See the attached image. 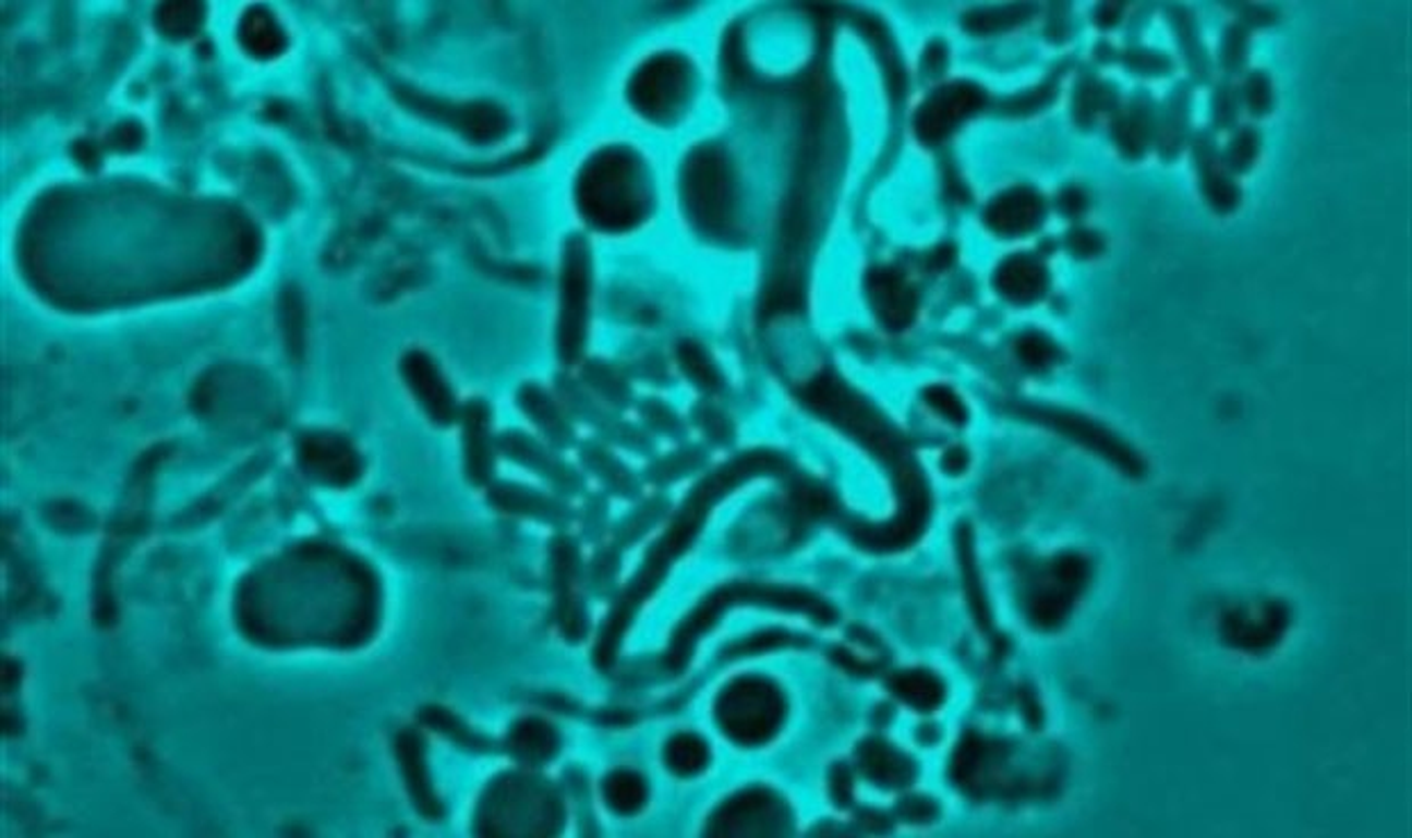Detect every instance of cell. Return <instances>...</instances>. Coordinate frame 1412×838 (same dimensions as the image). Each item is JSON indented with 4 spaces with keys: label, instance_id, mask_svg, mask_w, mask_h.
Segmentation results:
<instances>
[{
    "label": "cell",
    "instance_id": "cell-7",
    "mask_svg": "<svg viewBox=\"0 0 1412 838\" xmlns=\"http://www.w3.org/2000/svg\"><path fill=\"white\" fill-rule=\"evenodd\" d=\"M604 800L615 814L633 816L648 802V786L631 770H615L604 779Z\"/></svg>",
    "mask_w": 1412,
    "mask_h": 838
},
{
    "label": "cell",
    "instance_id": "cell-5",
    "mask_svg": "<svg viewBox=\"0 0 1412 838\" xmlns=\"http://www.w3.org/2000/svg\"><path fill=\"white\" fill-rule=\"evenodd\" d=\"M558 750L556 731L543 720H524L510 733V752L527 764H543Z\"/></svg>",
    "mask_w": 1412,
    "mask_h": 838
},
{
    "label": "cell",
    "instance_id": "cell-12",
    "mask_svg": "<svg viewBox=\"0 0 1412 838\" xmlns=\"http://www.w3.org/2000/svg\"><path fill=\"white\" fill-rule=\"evenodd\" d=\"M408 372H410V378H413V386H415V388L420 390V394L424 397V403H429V405H431V411H433V413L445 415V409H447V397H445V390H443V386H441V380L435 378V374H433V369L429 367V363H422V361L418 359V355H413V361L408 363Z\"/></svg>",
    "mask_w": 1412,
    "mask_h": 838
},
{
    "label": "cell",
    "instance_id": "cell-9",
    "mask_svg": "<svg viewBox=\"0 0 1412 838\" xmlns=\"http://www.w3.org/2000/svg\"><path fill=\"white\" fill-rule=\"evenodd\" d=\"M305 463L311 465L324 478L345 481L347 476H353V472H355L353 456L338 440L311 442V447H307V451H305Z\"/></svg>",
    "mask_w": 1412,
    "mask_h": 838
},
{
    "label": "cell",
    "instance_id": "cell-17",
    "mask_svg": "<svg viewBox=\"0 0 1412 838\" xmlns=\"http://www.w3.org/2000/svg\"><path fill=\"white\" fill-rule=\"evenodd\" d=\"M934 811H937V809H934V804H932L930 800H922V798L905 800V802L901 804V814H903L907 821H912V823H926V821H930V818L934 816Z\"/></svg>",
    "mask_w": 1412,
    "mask_h": 838
},
{
    "label": "cell",
    "instance_id": "cell-2",
    "mask_svg": "<svg viewBox=\"0 0 1412 838\" xmlns=\"http://www.w3.org/2000/svg\"><path fill=\"white\" fill-rule=\"evenodd\" d=\"M788 811L768 791H750L729 800L713 816L709 834H782Z\"/></svg>",
    "mask_w": 1412,
    "mask_h": 838
},
{
    "label": "cell",
    "instance_id": "cell-13",
    "mask_svg": "<svg viewBox=\"0 0 1412 838\" xmlns=\"http://www.w3.org/2000/svg\"><path fill=\"white\" fill-rule=\"evenodd\" d=\"M1018 353L1025 365L1030 367H1048L1050 363H1055V344L1048 342L1041 336H1025L1018 342Z\"/></svg>",
    "mask_w": 1412,
    "mask_h": 838
},
{
    "label": "cell",
    "instance_id": "cell-4",
    "mask_svg": "<svg viewBox=\"0 0 1412 838\" xmlns=\"http://www.w3.org/2000/svg\"><path fill=\"white\" fill-rule=\"evenodd\" d=\"M859 766L864 775L880 786L901 789L912 779L909 758L882 741H866L859 748Z\"/></svg>",
    "mask_w": 1412,
    "mask_h": 838
},
{
    "label": "cell",
    "instance_id": "cell-11",
    "mask_svg": "<svg viewBox=\"0 0 1412 838\" xmlns=\"http://www.w3.org/2000/svg\"><path fill=\"white\" fill-rule=\"evenodd\" d=\"M399 752H401V758H403V764H406L408 781H410V786H413V796H415L418 804L426 811V814H431V816H433V814H435V809H438V802H435V798H433V796H431V791H429L426 770H424L422 761H420V748H418V743H415L413 739H403V741H401V745H399Z\"/></svg>",
    "mask_w": 1412,
    "mask_h": 838
},
{
    "label": "cell",
    "instance_id": "cell-19",
    "mask_svg": "<svg viewBox=\"0 0 1412 838\" xmlns=\"http://www.w3.org/2000/svg\"><path fill=\"white\" fill-rule=\"evenodd\" d=\"M1083 206H1085V198H1083V196H1075V192H1066V196H1064V208H1066L1069 212L1081 210Z\"/></svg>",
    "mask_w": 1412,
    "mask_h": 838
},
{
    "label": "cell",
    "instance_id": "cell-10",
    "mask_svg": "<svg viewBox=\"0 0 1412 838\" xmlns=\"http://www.w3.org/2000/svg\"><path fill=\"white\" fill-rule=\"evenodd\" d=\"M891 689L895 695L905 700L907 704L920 708V711H930L941 704L943 700V685L939 683L937 677L928 672H903L897 675L891 681Z\"/></svg>",
    "mask_w": 1412,
    "mask_h": 838
},
{
    "label": "cell",
    "instance_id": "cell-18",
    "mask_svg": "<svg viewBox=\"0 0 1412 838\" xmlns=\"http://www.w3.org/2000/svg\"><path fill=\"white\" fill-rule=\"evenodd\" d=\"M1071 244H1073V248H1075L1077 253H1083V256H1089V253H1096V251L1100 248L1098 238H1096L1094 233H1089V231L1075 233V235L1071 238Z\"/></svg>",
    "mask_w": 1412,
    "mask_h": 838
},
{
    "label": "cell",
    "instance_id": "cell-1",
    "mask_svg": "<svg viewBox=\"0 0 1412 838\" xmlns=\"http://www.w3.org/2000/svg\"><path fill=\"white\" fill-rule=\"evenodd\" d=\"M784 711L782 693L759 677L736 679L715 704L717 722L740 745H761L773 739L782 727Z\"/></svg>",
    "mask_w": 1412,
    "mask_h": 838
},
{
    "label": "cell",
    "instance_id": "cell-8",
    "mask_svg": "<svg viewBox=\"0 0 1412 838\" xmlns=\"http://www.w3.org/2000/svg\"><path fill=\"white\" fill-rule=\"evenodd\" d=\"M665 764L679 777H696L709 764V745L696 733H677L665 745Z\"/></svg>",
    "mask_w": 1412,
    "mask_h": 838
},
{
    "label": "cell",
    "instance_id": "cell-14",
    "mask_svg": "<svg viewBox=\"0 0 1412 838\" xmlns=\"http://www.w3.org/2000/svg\"><path fill=\"white\" fill-rule=\"evenodd\" d=\"M249 39H251V46L255 50H263V53H267V50H269V53H271L274 41H278V33H276L274 23L269 19H265V21L251 19L249 21Z\"/></svg>",
    "mask_w": 1412,
    "mask_h": 838
},
{
    "label": "cell",
    "instance_id": "cell-6",
    "mask_svg": "<svg viewBox=\"0 0 1412 838\" xmlns=\"http://www.w3.org/2000/svg\"><path fill=\"white\" fill-rule=\"evenodd\" d=\"M998 288L1014 301H1033L1046 288V271L1028 258H1012L998 269Z\"/></svg>",
    "mask_w": 1412,
    "mask_h": 838
},
{
    "label": "cell",
    "instance_id": "cell-15",
    "mask_svg": "<svg viewBox=\"0 0 1412 838\" xmlns=\"http://www.w3.org/2000/svg\"><path fill=\"white\" fill-rule=\"evenodd\" d=\"M830 781H832V784H830V789H832V800H834L841 809L850 806V802H853V777H850V770H847L843 764L834 766V770H832V779H830Z\"/></svg>",
    "mask_w": 1412,
    "mask_h": 838
},
{
    "label": "cell",
    "instance_id": "cell-16",
    "mask_svg": "<svg viewBox=\"0 0 1412 838\" xmlns=\"http://www.w3.org/2000/svg\"><path fill=\"white\" fill-rule=\"evenodd\" d=\"M928 399H930V403H932V405H937V409H939L945 417H950L953 422H964V409H962V403H960V399H957V397H953V392H950V390L934 388V390H930Z\"/></svg>",
    "mask_w": 1412,
    "mask_h": 838
},
{
    "label": "cell",
    "instance_id": "cell-3",
    "mask_svg": "<svg viewBox=\"0 0 1412 838\" xmlns=\"http://www.w3.org/2000/svg\"><path fill=\"white\" fill-rule=\"evenodd\" d=\"M987 219L1000 233L1028 231L1041 219V198L1030 190H1012L993 201Z\"/></svg>",
    "mask_w": 1412,
    "mask_h": 838
}]
</instances>
